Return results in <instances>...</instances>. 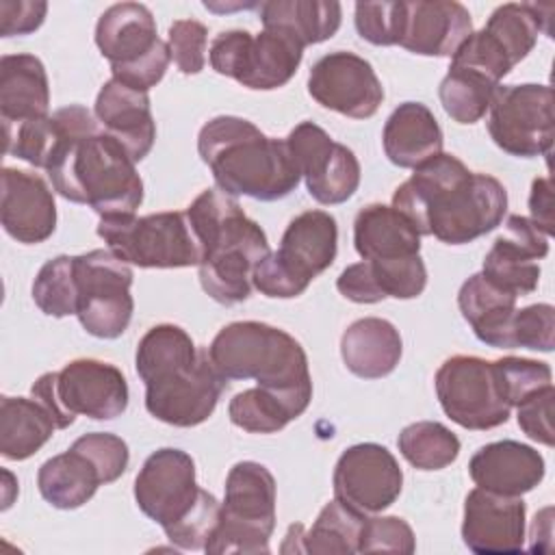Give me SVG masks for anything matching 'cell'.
<instances>
[{"mask_svg": "<svg viewBox=\"0 0 555 555\" xmlns=\"http://www.w3.org/2000/svg\"><path fill=\"white\" fill-rule=\"evenodd\" d=\"M98 236L117 258L141 269H180L202 262L186 212L104 217L98 223Z\"/></svg>", "mask_w": 555, "mask_h": 555, "instance_id": "obj_11", "label": "cell"}, {"mask_svg": "<svg viewBox=\"0 0 555 555\" xmlns=\"http://www.w3.org/2000/svg\"><path fill=\"white\" fill-rule=\"evenodd\" d=\"M548 256V236L529 217L512 215L483 258L481 273L514 297L529 295L540 282V260Z\"/></svg>", "mask_w": 555, "mask_h": 555, "instance_id": "obj_20", "label": "cell"}, {"mask_svg": "<svg viewBox=\"0 0 555 555\" xmlns=\"http://www.w3.org/2000/svg\"><path fill=\"white\" fill-rule=\"evenodd\" d=\"M30 395L52 414L56 429L69 427L78 414L93 421H113L128 408V382L124 373L95 358H78L61 371L43 373L30 386Z\"/></svg>", "mask_w": 555, "mask_h": 555, "instance_id": "obj_9", "label": "cell"}, {"mask_svg": "<svg viewBox=\"0 0 555 555\" xmlns=\"http://www.w3.org/2000/svg\"><path fill=\"white\" fill-rule=\"evenodd\" d=\"M544 457L533 447L518 440L488 442L479 447L468 462L473 483L503 496L531 492L544 479Z\"/></svg>", "mask_w": 555, "mask_h": 555, "instance_id": "obj_24", "label": "cell"}, {"mask_svg": "<svg viewBox=\"0 0 555 555\" xmlns=\"http://www.w3.org/2000/svg\"><path fill=\"white\" fill-rule=\"evenodd\" d=\"M338 225L325 210L291 219L278 251H269L251 273V286L271 299L299 297L336 260Z\"/></svg>", "mask_w": 555, "mask_h": 555, "instance_id": "obj_7", "label": "cell"}, {"mask_svg": "<svg viewBox=\"0 0 555 555\" xmlns=\"http://www.w3.org/2000/svg\"><path fill=\"white\" fill-rule=\"evenodd\" d=\"M403 353L399 330L379 317L353 321L340 336V358L356 377L379 379L390 375Z\"/></svg>", "mask_w": 555, "mask_h": 555, "instance_id": "obj_28", "label": "cell"}, {"mask_svg": "<svg viewBox=\"0 0 555 555\" xmlns=\"http://www.w3.org/2000/svg\"><path fill=\"white\" fill-rule=\"evenodd\" d=\"M336 288L345 299H349L353 304H377V301L386 299L384 293L379 291L373 269L366 260L353 262L347 269H343V273L336 280Z\"/></svg>", "mask_w": 555, "mask_h": 555, "instance_id": "obj_48", "label": "cell"}, {"mask_svg": "<svg viewBox=\"0 0 555 555\" xmlns=\"http://www.w3.org/2000/svg\"><path fill=\"white\" fill-rule=\"evenodd\" d=\"M78 308L76 317L87 334L104 340L119 338L132 319V269L111 249L74 256Z\"/></svg>", "mask_w": 555, "mask_h": 555, "instance_id": "obj_13", "label": "cell"}, {"mask_svg": "<svg viewBox=\"0 0 555 555\" xmlns=\"http://www.w3.org/2000/svg\"><path fill=\"white\" fill-rule=\"evenodd\" d=\"M35 306L54 319L76 314L78 308V286L74 271V256L50 258L37 273L33 282Z\"/></svg>", "mask_w": 555, "mask_h": 555, "instance_id": "obj_39", "label": "cell"}, {"mask_svg": "<svg viewBox=\"0 0 555 555\" xmlns=\"http://www.w3.org/2000/svg\"><path fill=\"white\" fill-rule=\"evenodd\" d=\"M286 145L312 199L336 206L353 197L360 186V163L347 145L334 141L314 121L297 124L288 132Z\"/></svg>", "mask_w": 555, "mask_h": 555, "instance_id": "obj_16", "label": "cell"}, {"mask_svg": "<svg viewBox=\"0 0 555 555\" xmlns=\"http://www.w3.org/2000/svg\"><path fill=\"white\" fill-rule=\"evenodd\" d=\"M100 486H106L102 470L76 442L67 451L46 460L37 470L39 494L56 509L82 507Z\"/></svg>", "mask_w": 555, "mask_h": 555, "instance_id": "obj_31", "label": "cell"}, {"mask_svg": "<svg viewBox=\"0 0 555 555\" xmlns=\"http://www.w3.org/2000/svg\"><path fill=\"white\" fill-rule=\"evenodd\" d=\"M208 356L225 382L254 379L301 412L312 401L308 356L299 340L280 327L262 321L228 323L212 338Z\"/></svg>", "mask_w": 555, "mask_h": 555, "instance_id": "obj_5", "label": "cell"}, {"mask_svg": "<svg viewBox=\"0 0 555 555\" xmlns=\"http://www.w3.org/2000/svg\"><path fill=\"white\" fill-rule=\"evenodd\" d=\"M527 505L520 496H503L473 488L464 499L462 540L479 555L520 553L525 548Z\"/></svg>", "mask_w": 555, "mask_h": 555, "instance_id": "obj_21", "label": "cell"}, {"mask_svg": "<svg viewBox=\"0 0 555 555\" xmlns=\"http://www.w3.org/2000/svg\"><path fill=\"white\" fill-rule=\"evenodd\" d=\"M95 46L111 63L115 80L145 93L163 80L171 61L152 11L141 2L108 7L95 24Z\"/></svg>", "mask_w": 555, "mask_h": 555, "instance_id": "obj_10", "label": "cell"}, {"mask_svg": "<svg viewBox=\"0 0 555 555\" xmlns=\"http://www.w3.org/2000/svg\"><path fill=\"white\" fill-rule=\"evenodd\" d=\"M50 108V82L35 54H4L0 59V117L2 126H17L46 117Z\"/></svg>", "mask_w": 555, "mask_h": 555, "instance_id": "obj_26", "label": "cell"}, {"mask_svg": "<svg viewBox=\"0 0 555 555\" xmlns=\"http://www.w3.org/2000/svg\"><path fill=\"white\" fill-rule=\"evenodd\" d=\"M442 412L464 429L486 431L509 418L492 362L477 356L447 358L434 377Z\"/></svg>", "mask_w": 555, "mask_h": 555, "instance_id": "obj_15", "label": "cell"}, {"mask_svg": "<svg viewBox=\"0 0 555 555\" xmlns=\"http://www.w3.org/2000/svg\"><path fill=\"white\" fill-rule=\"evenodd\" d=\"M56 423L48 408L26 397L0 399V453L7 460H28L35 455L54 434Z\"/></svg>", "mask_w": 555, "mask_h": 555, "instance_id": "obj_34", "label": "cell"}, {"mask_svg": "<svg viewBox=\"0 0 555 555\" xmlns=\"http://www.w3.org/2000/svg\"><path fill=\"white\" fill-rule=\"evenodd\" d=\"M197 152L217 189L232 197L278 202L291 195L301 180L286 139L267 137L249 119L236 115L208 119L197 134Z\"/></svg>", "mask_w": 555, "mask_h": 555, "instance_id": "obj_4", "label": "cell"}, {"mask_svg": "<svg viewBox=\"0 0 555 555\" xmlns=\"http://www.w3.org/2000/svg\"><path fill=\"white\" fill-rule=\"evenodd\" d=\"M304 412L286 397L262 386L247 388L230 399L228 416L232 425L249 434H275Z\"/></svg>", "mask_w": 555, "mask_h": 555, "instance_id": "obj_36", "label": "cell"}, {"mask_svg": "<svg viewBox=\"0 0 555 555\" xmlns=\"http://www.w3.org/2000/svg\"><path fill=\"white\" fill-rule=\"evenodd\" d=\"M492 366L496 373L499 390L509 408H516L520 401H525L533 392L553 384L551 366L540 360L505 356L494 360Z\"/></svg>", "mask_w": 555, "mask_h": 555, "instance_id": "obj_40", "label": "cell"}, {"mask_svg": "<svg viewBox=\"0 0 555 555\" xmlns=\"http://www.w3.org/2000/svg\"><path fill=\"white\" fill-rule=\"evenodd\" d=\"M366 514L351 509L338 499L323 505L312 527L291 525L282 553H312V555H353L360 553V535Z\"/></svg>", "mask_w": 555, "mask_h": 555, "instance_id": "obj_29", "label": "cell"}, {"mask_svg": "<svg viewBox=\"0 0 555 555\" xmlns=\"http://www.w3.org/2000/svg\"><path fill=\"white\" fill-rule=\"evenodd\" d=\"M93 115L113 139H117L134 163L143 160L156 139L150 95L115 78L106 80L95 98Z\"/></svg>", "mask_w": 555, "mask_h": 555, "instance_id": "obj_25", "label": "cell"}, {"mask_svg": "<svg viewBox=\"0 0 555 555\" xmlns=\"http://www.w3.org/2000/svg\"><path fill=\"white\" fill-rule=\"evenodd\" d=\"M260 22L269 30H282L304 48L332 39L343 20L336 0H269L258 4Z\"/></svg>", "mask_w": 555, "mask_h": 555, "instance_id": "obj_33", "label": "cell"}, {"mask_svg": "<svg viewBox=\"0 0 555 555\" xmlns=\"http://www.w3.org/2000/svg\"><path fill=\"white\" fill-rule=\"evenodd\" d=\"M553 89L548 85H499L488 108L490 139L518 158L544 156L553 145Z\"/></svg>", "mask_w": 555, "mask_h": 555, "instance_id": "obj_14", "label": "cell"}, {"mask_svg": "<svg viewBox=\"0 0 555 555\" xmlns=\"http://www.w3.org/2000/svg\"><path fill=\"white\" fill-rule=\"evenodd\" d=\"M76 444L93 457V462L102 470L104 483H113L126 473L130 462V451L126 440H121L119 436L108 431H93V434L80 436Z\"/></svg>", "mask_w": 555, "mask_h": 555, "instance_id": "obj_45", "label": "cell"}, {"mask_svg": "<svg viewBox=\"0 0 555 555\" xmlns=\"http://www.w3.org/2000/svg\"><path fill=\"white\" fill-rule=\"evenodd\" d=\"M304 59V46L282 30L262 28L251 35L243 28L219 33L208 50L210 67L254 91L284 87Z\"/></svg>", "mask_w": 555, "mask_h": 555, "instance_id": "obj_12", "label": "cell"}, {"mask_svg": "<svg viewBox=\"0 0 555 555\" xmlns=\"http://www.w3.org/2000/svg\"><path fill=\"white\" fill-rule=\"evenodd\" d=\"M141 382L145 384V410L173 427L202 425L215 412L228 384L208 349L195 345L152 364Z\"/></svg>", "mask_w": 555, "mask_h": 555, "instance_id": "obj_6", "label": "cell"}, {"mask_svg": "<svg viewBox=\"0 0 555 555\" xmlns=\"http://www.w3.org/2000/svg\"><path fill=\"white\" fill-rule=\"evenodd\" d=\"M553 399H555V388L553 384L533 392L525 401L516 405V421L518 427L535 442L544 447H553V423H551V412H553Z\"/></svg>", "mask_w": 555, "mask_h": 555, "instance_id": "obj_46", "label": "cell"}, {"mask_svg": "<svg viewBox=\"0 0 555 555\" xmlns=\"http://www.w3.org/2000/svg\"><path fill=\"white\" fill-rule=\"evenodd\" d=\"M405 2H356V30L373 46H399Z\"/></svg>", "mask_w": 555, "mask_h": 555, "instance_id": "obj_42", "label": "cell"}, {"mask_svg": "<svg viewBox=\"0 0 555 555\" xmlns=\"http://www.w3.org/2000/svg\"><path fill=\"white\" fill-rule=\"evenodd\" d=\"M0 223L17 243L48 241L56 230V204L48 182L37 173L4 167Z\"/></svg>", "mask_w": 555, "mask_h": 555, "instance_id": "obj_22", "label": "cell"}, {"mask_svg": "<svg viewBox=\"0 0 555 555\" xmlns=\"http://www.w3.org/2000/svg\"><path fill=\"white\" fill-rule=\"evenodd\" d=\"M516 299L518 297L499 288L479 271L460 286L457 308L483 345L509 349V321L516 310Z\"/></svg>", "mask_w": 555, "mask_h": 555, "instance_id": "obj_32", "label": "cell"}, {"mask_svg": "<svg viewBox=\"0 0 555 555\" xmlns=\"http://www.w3.org/2000/svg\"><path fill=\"white\" fill-rule=\"evenodd\" d=\"M414 553L416 538L412 527L399 516H366L360 553Z\"/></svg>", "mask_w": 555, "mask_h": 555, "instance_id": "obj_44", "label": "cell"}, {"mask_svg": "<svg viewBox=\"0 0 555 555\" xmlns=\"http://www.w3.org/2000/svg\"><path fill=\"white\" fill-rule=\"evenodd\" d=\"M392 208L408 217L421 236L466 245L501 225L507 191L494 176L470 171L457 156L440 152L397 186Z\"/></svg>", "mask_w": 555, "mask_h": 555, "instance_id": "obj_1", "label": "cell"}, {"mask_svg": "<svg viewBox=\"0 0 555 555\" xmlns=\"http://www.w3.org/2000/svg\"><path fill=\"white\" fill-rule=\"evenodd\" d=\"M204 488L195 479L193 457L173 447L154 451L134 479L137 507L163 531L182 522L199 503Z\"/></svg>", "mask_w": 555, "mask_h": 555, "instance_id": "obj_17", "label": "cell"}, {"mask_svg": "<svg viewBox=\"0 0 555 555\" xmlns=\"http://www.w3.org/2000/svg\"><path fill=\"white\" fill-rule=\"evenodd\" d=\"M553 351L555 347V308L551 304H531L514 310L509 321V349Z\"/></svg>", "mask_w": 555, "mask_h": 555, "instance_id": "obj_41", "label": "cell"}, {"mask_svg": "<svg viewBox=\"0 0 555 555\" xmlns=\"http://www.w3.org/2000/svg\"><path fill=\"white\" fill-rule=\"evenodd\" d=\"M48 13L43 0H0V37L35 33Z\"/></svg>", "mask_w": 555, "mask_h": 555, "instance_id": "obj_47", "label": "cell"}, {"mask_svg": "<svg viewBox=\"0 0 555 555\" xmlns=\"http://www.w3.org/2000/svg\"><path fill=\"white\" fill-rule=\"evenodd\" d=\"M308 93L323 108L351 119H369L384 102V87L373 65L347 50L321 56L308 74Z\"/></svg>", "mask_w": 555, "mask_h": 555, "instance_id": "obj_19", "label": "cell"}, {"mask_svg": "<svg viewBox=\"0 0 555 555\" xmlns=\"http://www.w3.org/2000/svg\"><path fill=\"white\" fill-rule=\"evenodd\" d=\"M61 111L67 132L46 167L52 189L67 202L91 206L100 219L134 215L143 202L137 163L89 108L69 104Z\"/></svg>", "mask_w": 555, "mask_h": 555, "instance_id": "obj_2", "label": "cell"}, {"mask_svg": "<svg viewBox=\"0 0 555 555\" xmlns=\"http://www.w3.org/2000/svg\"><path fill=\"white\" fill-rule=\"evenodd\" d=\"M275 529V479L254 460L236 462L225 477L219 522L206 542L208 555L269 553Z\"/></svg>", "mask_w": 555, "mask_h": 555, "instance_id": "obj_8", "label": "cell"}, {"mask_svg": "<svg viewBox=\"0 0 555 555\" xmlns=\"http://www.w3.org/2000/svg\"><path fill=\"white\" fill-rule=\"evenodd\" d=\"M353 247L362 260H397L421 254V234L386 204H369L353 219Z\"/></svg>", "mask_w": 555, "mask_h": 555, "instance_id": "obj_30", "label": "cell"}, {"mask_svg": "<svg viewBox=\"0 0 555 555\" xmlns=\"http://www.w3.org/2000/svg\"><path fill=\"white\" fill-rule=\"evenodd\" d=\"M334 499L360 514H377L390 507L403 488L397 457L377 442L347 447L332 475Z\"/></svg>", "mask_w": 555, "mask_h": 555, "instance_id": "obj_18", "label": "cell"}, {"mask_svg": "<svg viewBox=\"0 0 555 555\" xmlns=\"http://www.w3.org/2000/svg\"><path fill=\"white\" fill-rule=\"evenodd\" d=\"M551 15L553 4L507 2L490 13L483 30L490 33L503 46L512 63L518 65L533 50L540 33L551 37Z\"/></svg>", "mask_w": 555, "mask_h": 555, "instance_id": "obj_35", "label": "cell"}, {"mask_svg": "<svg viewBox=\"0 0 555 555\" xmlns=\"http://www.w3.org/2000/svg\"><path fill=\"white\" fill-rule=\"evenodd\" d=\"M473 33V20L455 0L405 2L399 46L421 56H453Z\"/></svg>", "mask_w": 555, "mask_h": 555, "instance_id": "obj_23", "label": "cell"}, {"mask_svg": "<svg viewBox=\"0 0 555 555\" xmlns=\"http://www.w3.org/2000/svg\"><path fill=\"white\" fill-rule=\"evenodd\" d=\"M529 212L535 228L546 236L553 234V182L551 178H535L529 193Z\"/></svg>", "mask_w": 555, "mask_h": 555, "instance_id": "obj_49", "label": "cell"}, {"mask_svg": "<svg viewBox=\"0 0 555 555\" xmlns=\"http://www.w3.org/2000/svg\"><path fill=\"white\" fill-rule=\"evenodd\" d=\"M496 87L499 85L470 69L449 65V72L438 87V98L453 121L477 124L488 113Z\"/></svg>", "mask_w": 555, "mask_h": 555, "instance_id": "obj_38", "label": "cell"}, {"mask_svg": "<svg viewBox=\"0 0 555 555\" xmlns=\"http://www.w3.org/2000/svg\"><path fill=\"white\" fill-rule=\"evenodd\" d=\"M184 212L202 249L197 278L204 293L221 306L245 301L256 264L271 251L264 230L221 189H204Z\"/></svg>", "mask_w": 555, "mask_h": 555, "instance_id": "obj_3", "label": "cell"}, {"mask_svg": "<svg viewBox=\"0 0 555 555\" xmlns=\"http://www.w3.org/2000/svg\"><path fill=\"white\" fill-rule=\"evenodd\" d=\"M397 447L418 470H440L460 455V438L438 421H416L401 429Z\"/></svg>", "mask_w": 555, "mask_h": 555, "instance_id": "obj_37", "label": "cell"}, {"mask_svg": "<svg viewBox=\"0 0 555 555\" xmlns=\"http://www.w3.org/2000/svg\"><path fill=\"white\" fill-rule=\"evenodd\" d=\"M171 61L184 74H199L206 65L208 28L197 20H176L167 30Z\"/></svg>", "mask_w": 555, "mask_h": 555, "instance_id": "obj_43", "label": "cell"}, {"mask_svg": "<svg viewBox=\"0 0 555 555\" xmlns=\"http://www.w3.org/2000/svg\"><path fill=\"white\" fill-rule=\"evenodd\" d=\"M442 128L421 102L399 104L384 124L382 145L388 160L401 169H416L442 152Z\"/></svg>", "mask_w": 555, "mask_h": 555, "instance_id": "obj_27", "label": "cell"}]
</instances>
